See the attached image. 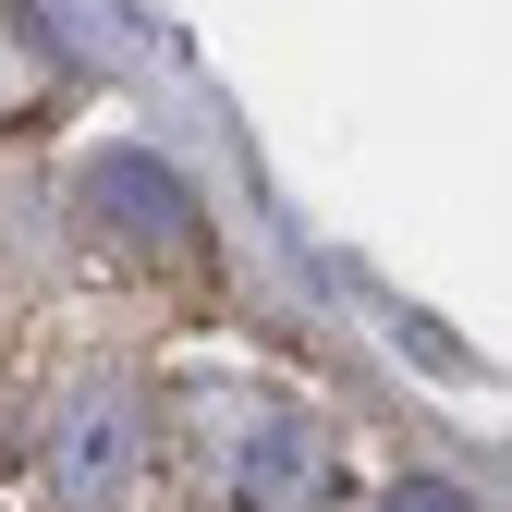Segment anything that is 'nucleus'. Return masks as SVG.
<instances>
[{
    "label": "nucleus",
    "instance_id": "f03ea898",
    "mask_svg": "<svg viewBox=\"0 0 512 512\" xmlns=\"http://www.w3.org/2000/svg\"><path fill=\"white\" fill-rule=\"evenodd\" d=\"M208 476L232 512H305L330 488V439L305 403H220L208 415Z\"/></svg>",
    "mask_w": 512,
    "mask_h": 512
},
{
    "label": "nucleus",
    "instance_id": "423d86ee",
    "mask_svg": "<svg viewBox=\"0 0 512 512\" xmlns=\"http://www.w3.org/2000/svg\"><path fill=\"white\" fill-rule=\"evenodd\" d=\"M25 452H37V427H25V403H13V391H0V476H13Z\"/></svg>",
    "mask_w": 512,
    "mask_h": 512
},
{
    "label": "nucleus",
    "instance_id": "20e7f679",
    "mask_svg": "<svg viewBox=\"0 0 512 512\" xmlns=\"http://www.w3.org/2000/svg\"><path fill=\"white\" fill-rule=\"evenodd\" d=\"M378 512H476L452 476H391V500H378Z\"/></svg>",
    "mask_w": 512,
    "mask_h": 512
},
{
    "label": "nucleus",
    "instance_id": "39448f33",
    "mask_svg": "<svg viewBox=\"0 0 512 512\" xmlns=\"http://www.w3.org/2000/svg\"><path fill=\"white\" fill-rule=\"evenodd\" d=\"M25 122H37V74L0 49V135H25Z\"/></svg>",
    "mask_w": 512,
    "mask_h": 512
},
{
    "label": "nucleus",
    "instance_id": "7ed1b4c3",
    "mask_svg": "<svg viewBox=\"0 0 512 512\" xmlns=\"http://www.w3.org/2000/svg\"><path fill=\"white\" fill-rule=\"evenodd\" d=\"M49 488H61V512H122V500L147 488V403L122 391V378H86V391L61 403Z\"/></svg>",
    "mask_w": 512,
    "mask_h": 512
},
{
    "label": "nucleus",
    "instance_id": "f257e3e1",
    "mask_svg": "<svg viewBox=\"0 0 512 512\" xmlns=\"http://www.w3.org/2000/svg\"><path fill=\"white\" fill-rule=\"evenodd\" d=\"M74 196H86L98 244L147 256V269H208V208H196V183H183L171 159H147V147H98Z\"/></svg>",
    "mask_w": 512,
    "mask_h": 512
}]
</instances>
